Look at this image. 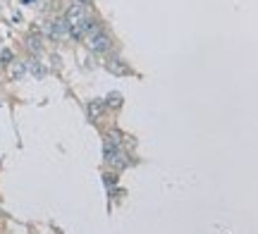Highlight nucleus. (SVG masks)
Listing matches in <instances>:
<instances>
[{"label": "nucleus", "instance_id": "nucleus-8", "mask_svg": "<svg viewBox=\"0 0 258 234\" xmlns=\"http://www.w3.org/2000/svg\"><path fill=\"white\" fill-rule=\"evenodd\" d=\"M108 163H110L115 170H122V168H127V165H129V158L120 150V153H117V155H115L112 160H108Z\"/></svg>", "mask_w": 258, "mask_h": 234}, {"label": "nucleus", "instance_id": "nucleus-10", "mask_svg": "<svg viewBox=\"0 0 258 234\" xmlns=\"http://www.w3.org/2000/svg\"><path fill=\"white\" fill-rule=\"evenodd\" d=\"M105 105H110V108H120L122 105V96L120 94H110L108 96V103Z\"/></svg>", "mask_w": 258, "mask_h": 234}, {"label": "nucleus", "instance_id": "nucleus-2", "mask_svg": "<svg viewBox=\"0 0 258 234\" xmlns=\"http://www.w3.org/2000/svg\"><path fill=\"white\" fill-rule=\"evenodd\" d=\"M84 19H86V12H84V8H82V5H77V3H74V5H70V8H67V12H64V24H67V27L79 24V22H84Z\"/></svg>", "mask_w": 258, "mask_h": 234}, {"label": "nucleus", "instance_id": "nucleus-5", "mask_svg": "<svg viewBox=\"0 0 258 234\" xmlns=\"http://www.w3.org/2000/svg\"><path fill=\"white\" fill-rule=\"evenodd\" d=\"M24 69H27V72H29L31 76H36V79H43V76H46V67L41 65L36 57H31L27 65H24Z\"/></svg>", "mask_w": 258, "mask_h": 234}, {"label": "nucleus", "instance_id": "nucleus-11", "mask_svg": "<svg viewBox=\"0 0 258 234\" xmlns=\"http://www.w3.org/2000/svg\"><path fill=\"white\" fill-rule=\"evenodd\" d=\"M0 57H3V62H5V65H10V62H12V53H10V50H3V53H0Z\"/></svg>", "mask_w": 258, "mask_h": 234}, {"label": "nucleus", "instance_id": "nucleus-12", "mask_svg": "<svg viewBox=\"0 0 258 234\" xmlns=\"http://www.w3.org/2000/svg\"><path fill=\"white\" fill-rule=\"evenodd\" d=\"M77 5H82V8H89V5H93V0H77Z\"/></svg>", "mask_w": 258, "mask_h": 234}, {"label": "nucleus", "instance_id": "nucleus-4", "mask_svg": "<svg viewBox=\"0 0 258 234\" xmlns=\"http://www.w3.org/2000/svg\"><path fill=\"white\" fill-rule=\"evenodd\" d=\"M108 72H112V74H117V76H127L129 72H132V69H129L127 65H124V62H122L120 57H112V60H108Z\"/></svg>", "mask_w": 258, "mask_h": 234}, {"label": "nucleus", "instance_id": "nucleus-9", "mask_svg": "<svg viewBox=\"0 0 258 234\" xmlns=\"http://www.w3.org/2000/svg\"><path fill=\"white\" fill-rule=\"evenodd\" d=\"M27 46H29V50H34V53H38V50H41V46H43V43H41V38H38V36H29Z\"/></svg>", "mask_w": 258, "mask_h": 234}, {"label": "nucleus", "instance_id": "nucleus-3", "mask_svg": "<svg viewBox=\"0 0 258 234\" xmlns=\"http://www.w3.org/2000/svg\"><path fill=\"white\" fill-rule=\"evenodd\" d=\"M43 31H46V36H50V38H55L57 41V38H62L64 34H67V24H64V19H50Z\"/></svg>", "mask_w": 258, "mask_h": 234}, {"label": "nucleus", "instance_id": "nucleus-1", "mask_svg": "<svg viewBox=\"0 0 258 234\" xmlns=\"http://www.w3.org/2000/svg\"><path fill=\"white\" fill-rule=\"evenodd\" d=\"M86 41H89V48H91L93 53H108V48H110V36L103 29L98 34H93L91 38H86Z\"/></svg>", "mask_w": 258, "mask_h": 234}, {"label": "nucleus", "instance_id": "nucleus-7", "mask_svg": "<svg viewBox=\"0 0 258 234\" xmlns=\"http://www.w3.org/2000/svg\"><path fill=\"white\" fill-rule=\"evenodd\" d=\"M24 74H27L24 65H22V62H15V60H12V62H10V76H12V79H22Z\"/></svg>", "mask_w": 258, "mask_h": 234}, {"label": "nucleus", "instance_id": "nucleus-6", "mask_svg": "<svg viewBox=\"0 0 258 234\" xmlns=\"http://www.w3.org/2000/svg\"><path fill=\"white\" fill-rule=\"evenodd\" d=\"M86 113H89L91 120H98V117L105 113V103H103V101H91V103L86 105Z\"/></svg>", "mask_w": 258, "mask_h": 234}]
</instances>
